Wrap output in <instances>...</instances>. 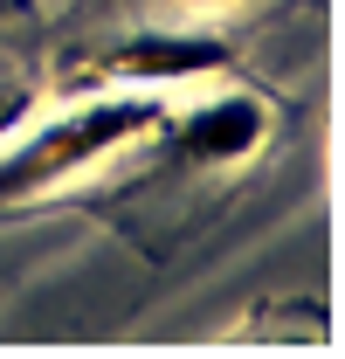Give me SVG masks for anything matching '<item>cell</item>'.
Wrapping results in <instances>:
<instances>
[{"label":"cell","instance_id":"1","mask_svg":"<svg viewBox=\"0 0 345 359\" xmlns=\"http://www.w3.org/2000/svg\"><path fill=\"white\" fill-rule=\"evenodd\" d=\"M159 118L166 111L152 97H97V104H76L35 132H21L14 145H0V208H28V201L62 194L90 166H104L145 132H159Z\"/></svg>","mask_w":345,"mask_h":359},{"label":"cell","instance_id":"2","mask_svg":"<svg viewBox=\"0 0 345 359\" xmlns=\"http://www.w3.org/2000/svg\"><path fill=\"white\" fill-rule=\"evenodd\" d=\"M262 138H269V111H262L249 90H228V97H208L201 111H187L180 152L194 166H235V159L256 152Z\"/></svg>","mask_w":345,"mask_h":359},{"label":"cell","instance_id":"3","mask_svg":"<svg viewBox=\"0 0 345 359\" xmlns=\"http://www.w3.org/2000/svg\"><path fill=\"white\" fill-rule=\"evenodd\" d=\"M111 69L125 83H187V76L228 69V42H215V35H180V28H145V35H131V42L111 48Z\"/></svg>","mask_w":345,"mask_h":359},{"label":"cell","instance_id":"4","mask_svg":"<svg viewBox=\"0 0 345 359\" xmlns=\"http://www.w3.org/2000/svg\"><path fill=\"white\" fill-rule=\"evenodd\" d=\"M21 111H28V83H21V76H14V69L0 62V132H7V125H14Z\"/></svg>","mask_w":345,"mask_h":359},{"label":"cell","instance_id":"5","mask_svg":"<svg viewBox=\"0 0 345 359\" xmlns=\"http://www.w3.org/2000/svg\"><path fill=\"white\" fill-rule=\"evenodd\" d=\"M180 7H242V0H180Z\"/></svg>","mask_w":345,"mask_h":359}]
</instances>
